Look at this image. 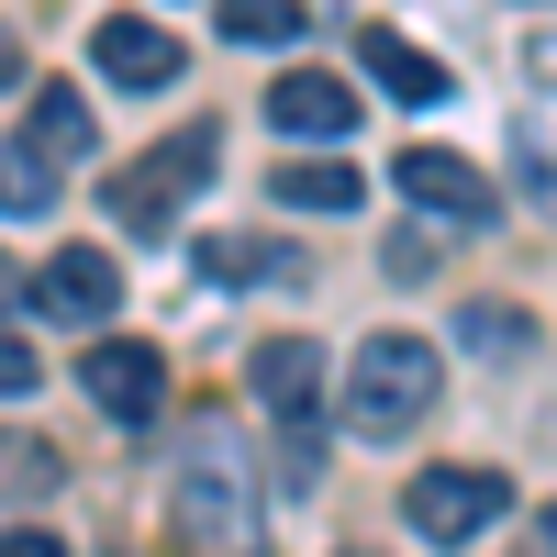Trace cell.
I'll list each match as a JSON object with an SVG mask.
<instances>
[{"label":"cell","instance_id":"obj_1","mask_svg":"<svg viewBox=\"0 0 557 557\" xmlns=\"http://www.w3.org/2000/svg\"><path fill=\"white\" fill-rule=\"evenodd\" d=\"M168 524L190 557H246L268 535V469L235 412H190L178 424V469H168Z\"/></svg>","mask_w":557,"mask_h":557},{"label":"cell","instance_id":"obj_2","mask_svg":"<svg viewBox=\"0 0 557 557\" xmlns=\"http://www.w3.org/2000/svg\"><path fill=\"white\" fill-rule=\"evenodd\" d=\"M435 401H446V357H435L424 335H401V323L346 357V424H357L368 446H401Z\"/></svg>","mask_w":557,"mask_h":557},{"label":"cell","instance_id":"obj_3","mask_svg":"<svg viewBox=\"0 0 557 557\" xmlns=\"http://www.w3.org/2000/svg\"><path fill=\"white\" fill-rule=\"evenodd\" d=\"M212 123H190V134H168V146H146L134 168H112L101 178V212L123 223V235H178V201H201L212 190Z\"/></svg>","mask_w":557,"mask_h":557},{"label":"cell","instance_id":"obj_4","mask_svg":"<svg viewBox=\"0 0 557 557\" xmlns=\"http://www.w3.org/2000/svg\"><path fill=\"white\" fill-rule=\"evenodd\" d=\"M401 513H412L424 546H480L502 513H513V480H502V469H424L401 491Z\"/></svg>","mask_w":557,"mask_h":557},{"label":"cell","instance_id":"obj_5","mask_svg":"<svg viewBox=\"0 0 557 557\" xmlns=\"http://www.w3.org/2000/svg\"><path fill=\"white\" fill-rule=\"evenodd\" d=\"M78 401L112 412V424H157V412H168V357L146 335H101L78 357Z\"/></svg>","mask_w":557,"mask_h":557},{"label":"cell","instance_id":"obj_6","mask_svg":"<svg viewBox=\"0 0 557 557\" xmlns=\"http://www.w3.org/2000/svg\"><path fill=\"white\" fill-rule=\"evenodd\" d=\"M23 312H45V323H112L123 312V268L101 246H57L45 278H23Z\"/></svg>","mask_w":557,"mask_h":557},{"label":"cell","instance_id":"obj_7","mask_svg":"<svg viewBox=\"0 0 557 557\" xmlns=\"http://www.w3.org/2000/svg\"><path fill=\"white\" fill-rule=\"evenodd\" d=\"M401 190H412V212L457 223V235H480V223L502 212V201H491V178H480L469 157H446V146H401Z\"/></svg>","mask_w":557,"mask_h":557},{"label":"cell","instance_id":"obj_8","mask_svg":"<svg viewBox=\"0 0 557 557\" xmlns=\"http://www.w3.org/2000/svg\"><path fill=\"white\" fill-rule=\"evenodd\" d=\"M246 391H257L268 424H312V412H323V346L312 335H268L246 357Z\"/></svg>","mask_w":557,"mask_h":557},{"label":"cell","instance_id":"obj_9","mask_svg":"<svg viewBox=\"0 0 557 557\" xmlns=\"http://www.w3.org/2000/svg\"><path fill=\"white\" fill-rule=\"evenodd\" d=\"M89 57H101L112 89H168V78H178V34L146 23V12H112L101 34H89Z\"/></svg>","mask_w":557,"mask_h":557},{"label":"cell","instance_id":"obj_10","mask_svg":"<svg viewBox=\"0 0 557 557\" xmlns=\"http://www.w3.org/2000/svg\"><path fill=\"white\" fill-rule=\"evenodd\" d=\"M268 123L278 134H357V89L346 78H323V67H290V78H268Z\"/></svg>","mask_w":557,"mask_h":557},{"label":"cell","instance_id":"obj_11","mask_svg":"<svg viewBox=\"0 0 557 557\" xmlns=\"http://www.w3.org/2000/svg\"><path fill=\"white\" fill-rule=\"evenodd\" d=\"M357 67L380 78L401 112H435V101H446V67H435L424 45H412V34H391V23H368V34H357Z\"/></svg>","mask_w":557,"mask_h":557},{"label":"cell","instance_id":"obj_12","mask_svg":"<svg viewBox=\"0 0 557 557\" xmlns=\"http://www.w3.org/2000/svg\"><path fill=\"white\" fill-rule=\"evenodd\" d=\"M268 201H278V212H357L368 178H357L346 157H290V168H268Z\"/></svg>","mask_w":557,"mask_h":557},{"label":"cell","instance_id":"obj_13","mask_svg":"<svg viewBox=\"0 0 557 557\" xmlns=\"http://www.w3.org/2000/svg\"><path fill=\"white\" fill-rule=\"evenodd\" d=\"M190 257H201V278H223V290H268V278H301V257H290V246H268V235H201Z\"/></svg>","mask_w":557,"mask_h":557},{"label":"cell","instance_id":"obj_14","mask_svg":"<svg viewBox=\"0 0 557 557\" xmlns=\"http://www.w3.org/2000/svg\"><path fill=\"white\" fill-rule=\"evenodd\" d=\"M23 146H34V157H57V168L89 157V146H101V134H89V89L45 78V89H34V134H23Z\"/></svg>","mask_w":557,"mask_h":557},{"label":"cell","instance_id":"obj_15","mask_svg":"<svg viewBox=\"0 0 557 557\" xmlns=\"http://www.w3.org/2000/svg\"><path fill=\"white\" fill-rule=\"evenodd\" d=\"M57 212V157H34L23 134L0 146V223H45Z\"/></svg>","mask_w":557,"mask_h":557},{"label":"cell","instance_id":"obj_16","mask_svg":"<svg viewBox=\"0 0 557 557\" xmlns=\"http://www.w3.org/2000/svg\"><path fill=\"white\" fill-rule=\"evenodd\" d=\"M301 0H223V45H290Z\"/></svg>","mask_w":557,"mask_h":557},{"label":"cell","instance_id":"obj_17","mask_svg":"<svg viewBox=\"0 0 557 557\" xmlns=\"http://www.w3.org/2000/svg\"><path fill=\"white\" fill-rule=\"evenodd\" d=\"M457 346H469V357H524V312L513 301H469V312H457Z\"/></svg>","mask_w":557,"mask_h":557},{"label":"cell","instance_id":"obj_18","mask_svg":"<svg viewBox=\"0 0 557 557\" xmlns=\"http://www.w3.org/2000/svg\"><path fill=\"white\" fill-rule=\"evenodd\" d=\"M513 178H524V201L557 223V157H546V146H513Z\"/></svg>","mask_w":557,"mask_h":557},{"label":"cell","instance_id":"obj_19","mask_svg":"<svg viewBox=\"0 0 557 557\" xmlns=\"http://www.w3.org/2000/svg\"><path fill=\"white\" fill-rule=\"evenodd\" d=\"M34 380H45V357L23 335H0V401H34Z\"/></svg>","mask_w":557,"mask_h":557},{"label":"cell","instance_id":"obj_20","mask_svg":"<svg viewBox=\"0 0 557 557\" xmlns=\"http://www.w3.org/2000/svg\"><path fill=\"white\" fill-rule=\"evenodd\" d=\"M0 557H67V546L45 535V524H12V535H0Z\"/></svg>","mask_w":557,"mask_h":557},{"label":"cell","instance_id":"obj_21","mask_svg":"<svg viewBox=\"0 0 557 557\" xmlns=\"http://www.w3.org/2000/svg\"><path fill=\"white\" fill-rule=\"evenodd\" d=\"M12 480H34V491H45V480H57V457H45V446H12Z\"/></svg>","mask_w":557,"mask_h":557},{"label":"cell","instance_id":"obj_22","mask_svg":"<svg viewBox=\"0 0 557 557\" xmlns=\"http://www.w3.org/2000/svg\"><path fill=\"white\" fill-rule=\"evenodd\" d=\"M524 557H557V502L535 513V535H524Z\"/></svg>","mask_w":557,"mask_h":557},{"label":"cell","instance_id":"obj_23","mask_svg":"<svg viewBox=\"0 0 557 557\" xmlns=\"http://www.w3.org/2000/svg\"><path fill=\"white\" fill-rule=\"evenodd\" d=\"M0 89H23V45H12V23H0Z\"/></svg>","mask_w":557,"mask_h":557},{"label":"cell","instance_id":"obj_24","mask_svg":"<svg viewBox=\"0 0 557 557\" xmlns=\"http://www.w3.org/2000/svg\"><path fill=\"white\" fill-rule=\"evenodd\" d=\"M0 312H23V268L12 257H0Z\"/></svg>","mask_w":557,"mask_h":557},{"label":"cell","instance_id":"obj_25","mask_svg":"<svg viewBox=\"0 0 557 557\" xmlns=\"http://www.w3.org/2000/svg\"><path fill=\"white\" fill-rule=\"evenodd\" d=\"M346 557H357V546H346Z\"/></svg>","mask_w":557,"mask_h":557}]
</instances>
